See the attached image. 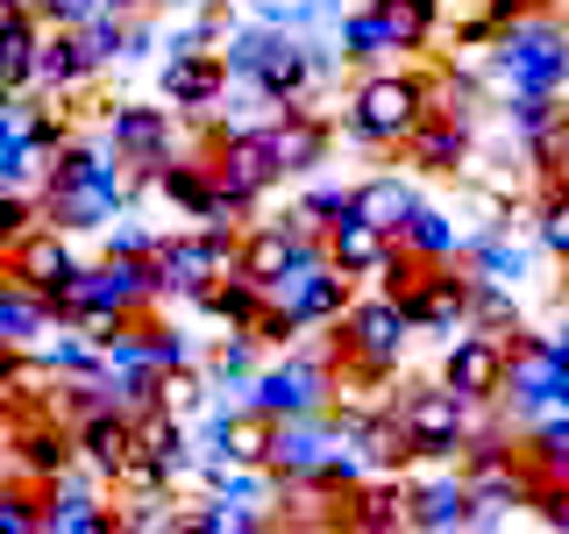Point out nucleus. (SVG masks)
<instances>
[{
	"instance_id": "1",
	"label": "nucleus",
	"mask_w": 569,
	"mask_h": 534,
	"mask_svg": "<svg viewBox=\"0 0 569 534\" xmlns=\"http://www.w3.org/2000/svg\"><path fill=\"white\" fill-rule=\"evenodd\" d=\"M142 186V178L121 165L114 150H107V136H71L58 157H50V171H43V221L50 228H64V236H100L114 214H129V192Z\"/></svg>"
},
{
	"instance_id": "2",
	"label": "nucleus",
	"mask_w": 569,
	"mask_h": 534,
	"mask_svg": "<svg viewBox=\"0 0 569 534\" xmlns=\"http://www.w3.org/2000/svg\"><path fill=\"white\" fill-rule=\"evenodd\" d=\"M413 335H420V320L406 314V299H391L385 285H378V293H363V299H349V314L335 320V343H342V378H356L363 392L385 385V378H399Z\"/></svg>"
},
{
	"instance_id": "3",
	"label": "nucleus",
	"mask_w": 569,
	"mask_h": 534,
	"mask_svg": "<svg viewBox=\"0 0 569 534\" xmlns=\"http://www.w3.org/2000/svg\"><path fill=\"white\" fill-rule=\"evenodd\" d=\"M435 115L427 107V71H391L370 65L356 79V93L342 100V136L363 142V150H406V136Z\"/></svg>"
},
{
	"instance_id": "4",
	"label": "nucleus",
	"mask_w": 569,
	"mask_h": 534,
	"mask_svg": "<svg viewBox=\"0 0 569 534\" xmlns=\"http://www.w3.org/2000/svg\"><path fill=\"white\" fill-rule=\"evenodd\" d=\"M342 399V343H320V349H284L271 364L249 378L242 406H257V414L271 421H299V414H328V406Z\"/></svg>"
},
{
	"instance_id": "5",
	"label": "nucleus",
	"mask_w": 569,
	"mask_h": 534,
	"mask_svg": "<svg viewBox=\"0 0 569 534\" xmlns=\"http://www.w3.org/2000/svg\"><path fill=\"white\" fill-rule=\"evenodd\" d=\"M498 93H569V14L533 8L491 43Z\"/></svg>"
},
{
	"instance_id": "6",
	"label": "nucleus",
	"mask_w": 569,
	"mask_h": 534,
	"mask_svg": "<svg viewBox=\"0 0 569 534\" xmlns=\"http://www.w3.org/2000/svg\"><path fill=\"white\" fill-rule=\"evenodd\" d=\"M391 414L406 421V442H413V463H456L462 442H470V427L485 421V406H470L456 385H406L399 399H391Z\"/></svg>"
},
{
	"instance_id": "7",
	"label": "nucleus",
	"mask_w": 569,
	"mask_h": 534,
	"mask_svg": "<svg viewBox=\"0 0 569 534\" xmlns=\"http://www.w3.org/2000/svg\"><path fill=\"white\" fill-rule=\"evenodd\" d=\"M150 271L164 285V299H200L213 278L242 271V228H186L150 249Z\"/></svg>"
},
{
	"instance_id": "8",
	"label": "nucleus",
	"mask_w": 569,
	"mask_h": 534,
	"mask_svg": "<svg viewBox=\"0 0 569 534\" xmlns=\"http://www.w3.org/2000/svg\"><path fill=\"white\" fill-rule=\"evenodd\" d=\"M100 136L107 150L129 165L142 186L157 178V165H171L178 157V107H150V100H114L100 115Z\"/></svg>"
},
{
	"instance_id": "9",
	"label": "nucleus",
	"mask_w": 569,
	"mask_h": 534,
	"mask_svg": "<svg viewBox=\"0 0 569 534\" xmlns=\"http://www.w3.org/2000/svg\"><path fill=\"white\" fill-rule=\"evenodd\" d=\"M506 364H512V335L462 328V335L441 343V385H456L470 406H498V392H506Z\"/></svg>"
},
{
	"instance_id": "10",
	"label": "nucleus",
	"mask_w": 569,
	"mask_h": 534,
	"mask_svg": "<svg viewBox=\"0 0 569 534\" xmlns=\"http://www.w3.org/2000/svg\"><path fill=\"white\" fill-rule=\"evenodd\" d=\"M207 157H213V186H221L242 214L284 178L278 157H271V136H263V129H221V136L207 142Z\"/></svg>"
},
{
	"instance_id": "11",
	"label": "nucleus",
	"mask_w": 569,
	"mask_h": 534,
	"mask_svg": "<svg viewBox=\"0 0 569 534\" xmlns=\"http://www.w3.org/2000/svg\"><path fill=\"white\" fill-rule=\"evenodd\" d=\"M271 299H278V307L292 314L307 335H313V328H335V320L349 314L356 278H349V271H335L328 257H307V264H292V271L271 285Z\"/></svg>"
},
{
	"instance_id": "12",
	"label": "nucleus",
	"mask_w": 569,
	"mask_h": 534,
	"mask_svg": "<svg viewBox=\"0 0 569 534\" xmlns=\"http://www.w3.org/2000/svg\"><path fill=\"white\" fill-rule=\"evenodd\" d=\"M342 442H349V421L328 406V414L278 421V427H271V456H263V463H271L284 485H307V477H313V471H320V463H328L335 449H342Z\"/></svg>"
},
{
	"instance_id": "13",
	"label": "nucleus",
	"mask_w": 569,
	"mask_h": 534,
	"mask_svg": "<svg viewBox=\"0 0 569 534\" xmlns=\"http://www.w3.org/2000/svg\"><path fill=\"white\" fill-rule=\"evenodd\" d=\"M71 463H79V435H71V421H64V414H14L8 477H29V485H58Z\"/></svg>"
},
{
	"instance_id": "14",
	"label": "nucleus",
	"mask_w": 569,
	"mask_h": 534,
	"mask_svg": "<svg viewBox=\"0 0 569 534\" xmlns=\"http://www.w3.org/2000/svg\"><path fill=\"white\" fill-rule=\"evenodd\" d=\"M470 293H477V271L470 264H427L413 278V293H406V314L420 320V335H462L470 328Z\"/></svg>"
},
{
	"instance_id": "15",
	"label": "nucleus",
	"mask_w": 569,
	"mask_h": 534,
	"mask_svg": "<svg viewBox=\"0 0 569 534\" xmlns=\"http://www.w3.org/2000/svg\"><path fill=\"white\" fill-rule=\"evenodd\" d=\"M236 86V71H228L221 50H171L164 65H157V93H164V107H178V115H213L221 107V93Z\"/></svg>"
},
{
	"instance_id": "16",
	"label": "nucleus",
	"mask_w": 569,
	"mask_h": 534,
	"mask_svg": "<svg viewBox=\"0 0 569 534\" xmlns=\"http://www.w3.org/2000/svg\"><path fill=\"white\" fill-rule=\"evenodd\" d=\"M93 79H100V65H93V50H86V36L43 22L36 58H29V93H64L71 100V93H86Z\"/></svg>"
},
{
	"instance_id": "17",
	"label": "nucleus",
	"mask_w": 569,
	"mask_h": 534,
	"mask_svg": "<svg viewBox=\"0 0 569 534\" xmlns=\"http://www.w3.org/2000/svg\"><path fill=\"white\" fill-rule=\"evenodd\" d=\"M71 435H79V463L100 477L107 492H114V477L136 463V414L100 406V414H79V421H71Z\"/></svg>"
},
{
	"instance_id": "18",
	"label": "nucleus",
	"mask_w": 569,
	"mask_h": 534,
	"mask_svg": "<svg viewBox=\"0 0 569 534\" xmlns=\"http://www.w3.org/2000/svg\"><path fill=\"white\" fill-rule=\"evenodd\" d=\"M263 136H271V157H278V171H284V178H313L320 165H328V142H335L328 115H313L307 100L284 107L278 121H263Z\"/></svg>"
},
{
	"instance_id": "19",
	"label": "nucleus",
	"mask_w": 569,
	"mask_h": 534,
	"mask_svg": "<svg viewBox=\"0 0 569 534\" xmlns=\"http://www.w3.org/2000/svg\"><path fill=\"white\" fill-rule=\"evenodd\" d=\"M391 249H399V236L378 228V221H363L356 207L328 228V264H335V271H349V278H370V285H378V271L391 264Z\"/></svg>"
},
{
	"instance_id": "20",
	"label": "nucleus",
	"mask_w": 569,
	"mask_h": 534,
	"mask_svg": "<svg viewBox=\"0 0 569 534\" xmlns=\"http://www.w3.org/2000/svg\"><path fill=\"white\" fill-rule=\"evenodd\" d=\"M406 506H413V485H406L399 471H370L363 485L342 498V527H363V534L413 527V521H406Z\"/></svg>"
},
{
	"instance_id": "21",
	"label": "nucleus",
	"mask_w": 569,
	"mask_h": 534,
	"mask_svg": "<svg viewBox=\"0 0 569 534\" xmlns=\"http://www.w3.org/2000/svg\"><path fill=\"white\" fill-rule=\"evenodd\" d=\"M8 271H14V278H29L36 293L50 299V293H58V285L71 278V271H79V249H71L64 228H50V221H43V228H29V236L8 249Z\"/></svg>"
},
{
	"instance_id": "22",
	"label": "nucleus",
	"mask_w": 569,
	"mask_h": 534,
	"mask_svg": "<svg viewBox=\"0 0 569 534\" xmlns=\"http://www.w3.org/2000/svg\"><path fill=\"white\" fill-rule=\"evenodd\" d=\"M36 36H43L36 0H0V93H22V86H29Z\"/></svg>"
},
{
	"instance_id": "23",
	"label": "nucleus",
	"mask_w": 569,
	"mask_h": 534,
	"mask_svg": "<svg viewBox=\"0 0 569 534\" xmlns=\"http://www.w3.org/2000/svg\"><path fill=\"white\" fill-rule=\"evenodd\" d=\"M470 121H456V115H427L413 136H406V165L413 171H462L470 165Z\"/></svg>"
},
{
	"instance_id": "24",
	"label": "nucleus",
	"mask_w": 569,
	"mask_h": 534,
	"mask_svg": "<svg viewBox=\"0 0 569 534\" xmlns=\"http://www.w3.org/2000/svg\"><path fill=\"white\" fill-rule=\"evenodd\" d=\"M406 521L427 527V534L470 527V477H462V471H441V477H427V485H413V506H406Z\"/></svg>"
},
{
	"instance_id": "25",
	"label": "nucleus",
	"mask_w": 569,
	"mask_h": 534,
	"mask_svg": "<svg viewBox=\"0 0 569 534\" xmlns=\"http://www.w3.org/2000/svg\"><path fill=\"white\" fill-rule=\"evenodd\" d=\"M50 328H58V314H50V299L36 293L29 278H14V271L0 278V335H8L14 349H36V343H43Z\"/></svg>"
},
{
	"instance_id": "26",
	"label": "nucleus",
	"mask_w": 569,
	"mask_h": 534,
	"mask_svg": "<svg viewBox=\"0 0 569 534\" xmlns=\"http://www.w3.org/2000/svg\"><path fill=\"white\" fill-rule=\"evenodd\" d=\"M462 243H470L462 221L449 207H427V200L406 214V228H399V249H413L420 264H462Z\"/></svg>"
},
{
	"instance_id": "27",
	"label": "nucleus",
	"mask_w": 569,
	"mask_h": 534,
	"mask_svg": "<svg viewBox=\"0 0 569 534\" xmlns=\"http://www.w3.org/2000/svg\"><path fill=\"white\" fill-rule=\"evenodd\" d=\"M192 307H200L207 320H221V328H257L263 307H271V285H257L249 271H228V278H213Z\"/></svg>"
},
{
	"instance_id": "28",
	"label": "nucleus",
	"mask_w": 569,
	"mask_h": 534,
	"mask_svg": "<svg viewBox=\"0 0 569 534\" xmlns=\"http://www.w3.org/2000/svg\"><path fill=\"white\" fill-rule=\"evenodd\" d=\"M520 456H527V477L533 485H569V406L541 414L520 435Z\"/></svg>"
},
{
	"instance_id": "29",
	"label": "nucleus",
	"mask_w": 569,
	"mask_h": 534,
	"mask_svg": "<svg viewBox=\"0 0 569 534\" xmlns=\"http://www.w3.org/2000/svg\"><path fill=\"white\" fill-rule=\"evenodd\" d=\"M420 207V186L406 171H370V178H356V214L363 221H378V228H391L399 236L406 228V214Z\"/></svg>"
},
{
	"instance_id": "30",
	"label": "nucleus",
	"mask_w": 569,
	"mask_h": 534,
	"mask_svg": "<svg viewBox=\"0 0 569 534\" xmlns=\"http://www.w3.org/2000/svg\"><path fill=\"white\" fill-rule=\"evenodd\" d=\"M335 43H342V58L349 65H385V58H399V50H391V29H385V14L378 8H370V0H363V8H349L342 14V22H335Z\"/></svg>"
},
{
	"instance_id": "31",
	"label": "nucleus",
	"mask_w": 569,
	"mask_h": 534,
	"mask_svg": "<svg viewBox=\"0 0 569 534\" xmlns=\"http://www.w3.org/2000/svg\"><path fill=\"white\" fill-rule=\"evenodd\" d=\"M257 335H249V328H228L221 335V343H213V356H207V378H213V392H236V399H242V392H249V378H257Z\"/></svg>"
},
{
	"instance_id": "32",
	"label": "nucleus",
	"mask_w": 569,
	"mask_h": 534,
	"mask_svg": "<svg viewBox=\"0 0 569 534\" xmlns=\"http://www.w3.org/2000/svg\"><path fill=\"white\" fill-rule=\"evenodd\" d=\"M391 29V50H427L441 29V0H370Z\"/></svg>"
},
{
	"instance_id": "33",
	"label": "nucleus",
	"mask_w": 569,
	"mask_h": 534,
	"mask_svg": "<svg viewBox=\"0 0 569 534\" xmlns=\"http://www.w3.org/2000/svg\"><path fill=\"white\" fill-rule=\"evenodd\" d=\"M569 115V93H506V129H512V142H541L556 121Z\"/></svg>"
},
{
	"instance_id": "34",
	"label": "nucleus",
	"mask_w": 569,
	"mask_h": 534,
	"mask_svg": "<svg viewBox=\"0 0 569 534\" xmlns=\"http://www.w3.org/2000/svg\"><path fill=\"white\" fill-rule=\"evenodd\" d=\"M520 285H498V278H477V293H470V328H491V335H520L527 328V314H520Z\"/></svg>"
},
{
	"instance_id": "35",
	"label": "nucleus",
	"mask_w": 569,
	"mask_h": 534,
	"mask_svg": "<svg viewBox=\"0 0 569 534\" xmlns=\"http://www.w3.org/2000/svg\"><path fill=\"white\" fill-rule=\"evenodd\" d=\"M427 107L477 129V71H462V65L456 71H427Z\"/></svg>"
},
{
	"instance_id": "36",
	"label": "nucleus",
	"mask_w": 569,
	"mask_h": 534,
	"mask_svg": "<svg viewBox=\"0 0 569 534\" xmlns=\"http://www.w3.org/2000/svg\"><path fill=\"white\" fill-rule=\"evenodd\" d=\"M533 243L569 264V186H556V178H548V192L533 200Z\"/></svg>"
},
{
	"instance_id": "37",
	"label": "nucleus",
	"mask_w": 569,
	"mask_h": 534,
	"mask_svg": "<svg viewBox=\"0 0 569 534\" xmlns=\"http://www.w3.org/2000/svg\"><path fill=\"white\" fill-rule=\"evenodd\" d=\"M0 534H43V485H29V477L0 485Z\"/></svg>"
},
{
	"instance_id": "38",
	"label": "nucleus",
	"mask_w": 569,
	"mask_h": 534,
	"mask_svg": "<svg viewBox=\"0 0 569 534\" xmlns=\"http://www.w3.org/2000/svg\"><path fill=\"white\" fill-rule=\"evenodd\" d=\"M192 534H249V527H271V513L257 506H236V498H207L200 513H186Z\"/></svg>"
},
{
	"instance_id": "39",
	"label": "nucleus",
	"mask_w": 569,
	"mask_h": 534,
	"mask_svg": "<svg viewBox=\"0 0 569 534\" xmlns=\"http://www.w3.org/2000/svg\"><path fill=\"white\" fill-rule=\"evenodd\" d=\"M356 207V186H307V192H299V228H313V236H328V228L335 221H342V214Z\"/></svg>"
},
{
	"instance_id": "40",
	"label": "nucleus",
	"mask_w": 569,
	"mask_h": 534,
	"mask_svg": "<svg viewBox=\"0 0 569 534\" xmlns=\"http://www.w3.org/2000/svg\"><path fill=\"white\" fill-rule=\"evenodd\" d=\"M142 335H150V364H157V370H186V364H200V343H192L186 328H171V320L142 314Z\"/></svg>"
},
{
	"instance_id": "41",
	"label": "nucleus",
	"mask_w": 569,
	"mask_h": 534,
	"mask_svg": "<svg viewBox=\"0 0 569 534\" xmlns=\"http://www.w3.org/2000/svg\"><path fill=\"white\" fill-rule=\"evenodd\" d=\"M29 228H43V200H36V192H0V257H8Z\"/></svg>"
},
{
	"instance_id": "42",
	"label": "nucleus",
	"mask_w": 569,
	"mask_h": 534,
	"mask_svg": "<svg viewBox=\"0 0 569 534\" xmlns=\"http://www.w3.org/2000/svg\"><path fill=\"white\" fill-rule=\"evenodd\" d=\"M100 236H107V257H150V249L164 243V236H157V228H142L136 214H114V221H107Z\"/></svg>"
},
{
	"instance_id": "43",
	"label": "nucleus",
	"mask_w": 569,
	"mask_h": 534,
	"mask_svg": "<svg viewBox=\"0 0 569 534\" xmlns=\"http://www.w3.org/2000/svg\"><path fill=\"white\" fill-rule=\"evenodd\" d=\"M121 29H129V14H114V8H107V14H93V22H86L79 36H86V50H93V65L107 71V65H121Z\"/></svg>"
},
{
	"instance_id": "44",
	"label": "nucleus",
	"mask_w": 569,
	"mask_h": 534,
	"mask_svg": "<svg viewBox=\"0 0 569 534\" xmlns=\"http://www.w3.org/2000/svg\"><path fill=\"white\" fill-rule=\"evenodd\" d=\"M533 165L556 178V186H569V115H562V121H556V129H548L541 142H533Z\"/></svg>"
},
{
	"instance_id": "45",
	"label": "nucleus",
	"mask_w": 569,
	"mask_h": 534,
	"mask_svg": "<svg viewBox=\"0 0 569 534\" xmlns=\"http://www.w3.org/2000/svg\"><path fill=\"white\" fill-rule=\"evenodd\" d=\"M36 14L58 22V29H86L93 14H107V0H36Z\"/></svg>"
},
{
	"instance_id": "46",
	"label": "nucleus",
	"mask_w": 569,
	"mask_h": 534,
	"mask_svg": "<svg viewBox=\"0 0 569 534\" xmlns=\"http://www.w3.org/2000/svg\"><path fill=\"white\" fill-rule=\"evenodd\" d=\"M157 50V22L150 14H129V29H121V65H142Z\"/></svg>"
},
{
	"instance_id": "47",
	"label": "nucleus",
	"mask_w": 569,
	"mask_h": 534,
	"mask_svg": "<svg viewBox=\"0 0 569 534\" xmlns=\"http://www.w3.org/2000/svg\"><path fill=\"white\" fill-rule=\"evenodd\" d=\"M8 449H14V406L0 399V463H8Z\"/></svg>"
},
{
	"instance_id": "48",
	"label": "nucleus",
	"mask_w": 569,
	"mask_h": 534,
	"mask_svg": "<svg viewBox=\"0 0 569 534\" xmlns=\"http://www.w3.org/2000/svg\"><path fill=\"white\" fill-rule=\"evenodd\" d=\"M114 14H150V8H164V0H107Z\"/></svg>"
},
{
	"instance_id": "49",
	"label": "nucleus",
	"mask_w": 569,
	"mask_h": 534,
	"mask_svg": "<svg viewBox=\"0 0 569 534\" xmlns=\"http://www.w3.org/2000/svg\"><path fill=\"white\" fill-rule=\"evenodd\" d=\"M556 527H569V498H562V513H556Z\"/></svg>"
}]
</instances>
